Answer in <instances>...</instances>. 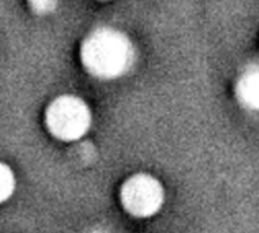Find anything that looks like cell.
Listing matches in <instances>:
<instances>
[{"label":"cell","instance_id":"1","mask_svg":"<svg viewBox=\"0 0 259 233\" xmlns=\"http://www.w3.org/2000/svg\"><path fill=\"white\" fill-rule=\"evenodd\" d=\"M136 51L125 32L113 26H98L80 44L81 66L96 80L111 81L125 76L133 66Z\"/></svg>","mask_w":259,"mask_h":233},{"label":"cell","instance_id":"2","mask_svg":"<svg viewBox=\"0 0 259 233\" xmlns=\"http://www.w3.org/2000/svg\"><path fill=\"white\" fill-rule=\"evenodd\" d=\"M94 115L91 106L81 96L63 94L48 103L44 124L52 137L65 143L78 142L90 132Z\"/></svg>","mask_w":259,"mask_h":233},{"label":"cell","instance_id":"3","mask_svg":"<svg viewBox=\"0 0 259 233\" xmlns=\"http://www.w3.org/2000/svg\"><path fill=\"white\" fill-rule=\"evenodd\" d=\"M123 210L135 218H151L160 211L166 200V191L159 178L139 171L123 181L119 190Z\"/></svg>","mask_w":259,"mask_h":233},{"label":"cell","instance_id":"4","mask_svg":"<svg viewBox=\"0 0 259 233\" xmlns=\"http://www.w3.org/2000/svg\"><path fill=\"white\" fill-rule=\"evenodd\" d=\"M235 98L243 109L259 113V63L245 66L233 86Z\"/></svg>","mask_w":259,"mask_h":233},{"label":"cell","instance_id":"5","mask_svg":"<svg viewBox=\"0 0 259 233\" xmlns=\"http://www.w3.org/2000/svg\"><path fill=\"white\" fill-rule=\"evenodd\" d=\"M17 188L14 170L6 162L0 161V205L13 198Z\"/></svg>","mask_w":259,"mask_h":233},{"label":"cell","instance_id":"6","mask_svg":"<svg viewBox=\"0 0 259 233\" xmlns=\"http://www.w3.org/2000/svg\"><path fill=\"white\" fill-rule=\"evenodd\" d=\"M28 5L34 14H51L57 9L58 0H28Z\"/></svg>","mask_w":259,"mask_h":233},{"label":"cell","instance_id":"7","mask_svg":"<svg viewBox=\"0 0 259 233\" xmlns=\"http://www.w3.org/2000/svg\"><path fill=\"white\" fill-rule=\"evenodd\" d=\"M98 2H110V0H98Z\"/></svg>","mask_w":259,"mask_h":233}]
</instances>
